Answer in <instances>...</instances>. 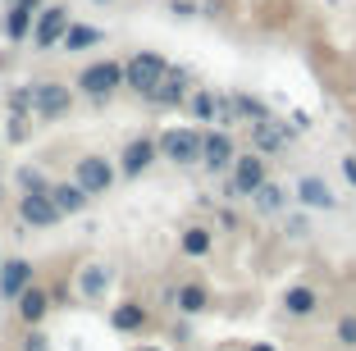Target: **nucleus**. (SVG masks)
Returning a JSON list of instances; mask_svg holds the SVG:
<instances>
[{
  "label": "nucleus",
  "instance_id": "9b49d317",
  "mask_svg": "<svg viewBox=\"0 0 356 351\" xmlns=\"http://www.w3.org/2000/svg\"><path fill=\"white\" fill-rule=\"evenodd\" d=\"M19 224L46 233V228L64 224V215H60V206L51 201V192H19Z\"/></svg>",
  "mask_w": 356,
  "mask_h": 351
},
{
  "label": "nucleus",
  "instance_id": "b1692460",
  "mask_svg": "<svg viewBox=\"0 0 356 351\" xmlns=\"http://www.w3.org/2000/svg\"><path fill=\"white\" fill-rule=\"evenodd\" d=\"M101 42H105V28H96V23H83V19H74V23H69V32H64L60 51H69V55H83V51H96Z\"/></svg>",
  "mask_w": 356,
  "mask_h": 351
},
{
  "label": "nucleus",
  "instance_id": "ea45409f",
  "mask_svg": "<svg viewBox=\"0 0 356 351\" xmlns=\"http://www.w3.org/2000/svg\"><path fill=\"white\" fill-rule=\"evenodd\" d=\"M137 351H165V347H137Z\"/></svg>",
  "mask_w": 356,
  "mask_h": 351
},
{
  "label": "nucleus",
  "instance_id": "f8f14e48",
  "mask_svg": "<svg viewBox=\"0 0 356 351\" xmlns=\"http://www.w3.org/2000/svg\"><path fill=\"white\" fill-rule=\"evenodd\" d=\"M233 160H238V142H233V133H224V128H206V137H201V165H206L210 174H229Z\"/></svg>",
  "mask_w": 356,
  "mask_h": 351
},
{
  "label": "nucleus",
  "instance_id": "4468645a",
  "mask_svg": "<svg viewBox=\"0 0 356 351\" xmlns=\"http://www.w3.org/2000/svg\"><path fill=\"white\" fill-rule=\"evenodd\" d=\"M215 242H220L215 224L192 219V224L178 228V256H183V260H210V256H215Z\"/></svg>",
  "mask_w": 356,
  "mask_h": 351
},
{
  "label": "nucleus",
  "instance_id": "79ce46f5",
  "mask_svg": "<svg viewBox=\"0 0 356 351\" xmlns=\"http://www.w3.org/2000/svg\"><path fill=\"white\" fill-rule=\"evenodd\" d=\"M5 5H14V0H5Z\"/></svg>",
  "mask_w": 356,
  "mask_h": 351
},
{
  "label": "nucleus",
  "instance_id": "f3484780",
  "mask_svg": "<svg viewBox=\"0 0 356 351\" xmlns=\"http://www.w3.org/2000/svg\"><path fill=\"white\" fill-rule=\"evenodd\" d=\"M28 283H37V269L28 256H5L0 260V301H14Z\"/></svg>",
  "mask_w": 356,
  "mask_h": 351
},
{
  "label": "nucleus",
  "instance_id": "20e7f679",
  "mask_svg": "<svg viewBox=\"0 0 356 351\" xmlns=\"http://www.w3.org/2000/svg\"><path fill=\"white\" fill-rule=\"evenodd\" d=\"M169 73V60L160 51H133L124 60V92H133V96H142L147 101L151 92L160 87V78Z\"/></svg>",
  "mask_w": 356,
  "mask_h": 351
},
{
  "label": "nucleus",
  "instance_id": "cd10ccee",
  "mask_svg": "<svg viewBox=\"0 0 356 351\" xmlns=\"http://www.w3.org/2000/svg\"><path fill=\"white\" fill-rule=\"evenodd\" d=\"M14 183H19V192H51V183H55V178H46L42 169H32V165H23L19 174H14Z\"/></svg>",
  "mask_w": 356,
  "mask_h": 351
},
{
  "label": "nucleus",
  "instance_id": "412c9836",
  "mask_svg": "<svg viewBox=\"0 0 356 351\" xmlns=\"http://www.w3.org/2000/svg\"><path fill=\"white\" fill-rule=\"evenodd\" d=\"M110 329L115 333H147L151 310L142 306V301H119V306H110Z\"/></svg>",
  "mask_w": 356,
  "mask_h": 351
},
{
  "label": "nucleus",
  "instance_id": "c756f323",
  "mask_svg": "<svg viewBox=\"0 0 356 351\" xmlns=\"http://www.w3.org/2000/svg\"><path fill=\"white\" fill-rule=\"evenodd\" d=\"M334 342L343 351H356V315H338V324H334Z\"/></svg>",
  "mask_w": 356,
  "mask_h": 351
},
{
  "label": "nucleus",
  "instance_id": "0eeeda50",
  "mask_svg": "<svg viewBox=\"0 0 356 351\" xmlns=\"http://www.w3.org/2000/svg\"><path fill=\"white\" fill-rule=\"evenodd\" d=\"M115 178H119V165H115V160H105V155H96V151H87V155H78V160H74V183L83 187L92 201L96 197H110Z\"/></svg>",
  "mask_w": 356,
  "mask_h": 351
},
{
  "label": "nucleus",
  "instance_id": "a878e982",
  "mask_svg": "<svg viewBox=\"0 0 356 351\" xmlns=\"http://www.w3.org/2000/svg\"><path fill=\"white\" fill-rule=\"evenodd\" d=\"M183 105H188V114L197 124H210V119H215V87H192Z\"/></svg>",
  "mask_w": 356,
  "mask_h": 351
},
{
  "label": "nucleus",
  "instance_id": "37998d69",
  "mask_svg": "<svg viewBox=\"0 0 356 351\" xmlns=\"http://www.w3.org/2000/svg\"><path fill=\"white\" fill-rule=\"evenodd\" d=\"M0 260H5V251H0Z\"/></svg>",
  "mask_w": 356,
  "mask_h": 351
},
{
  "label": "nucleus",
  "instance_id": "f03ea898",
  "mask_svg": "<svg viewBox=\"0 0 356 351\" xmlns=\"http://www.w3.org/2000/svg\"><path fill=\"white\" fill-rule=\"evenodd\" d=\"M74 92L78 96H87V101H110L115 92H124V60H92V64H83L78 69V78H74Z\"/></svg>",
  "mask_w": 356,
  "mask_h": 351
},
{
  "label": "nucleus",
  "instance_id": "473e14b6",
  "mask_svg": "<svg viewBox=\"0 0 356 351\" xmlns=\"http://www.w3.org/2000/svg\"><path fill=\"white\" fill-rule=\"evenodd\" d=\"M19 351H51V338H46L42 329H28L23 342H19Z\"/></svg>",
  "mask_w": 356,
  "mask_h": 351
},
{
  "label": "nucleus",
  "instance_id": "a211bd4d",
  "mask_svg": "<svg viewBox=\"0 0 356 351\" xmlns=\"http://www.w3.org/2000/svg\"><path fill=\"white\" fill-rule=\"evenodd\" d=\"M110 283H115V274H110L105 260H87V265L78 269V297H83L87 306H101L105 292H110Z\"/></svg>",
  "mask_w": 356,
  "mask_h": 351
},
{
  "label": "nucleus",
  "instance_id": "aec40b11",
  "mask_svg": "<svg viewBox=\"0 0 356 351\" xmlns=\"http://www.w3.org/2000/svg\"><path fill=\"white\" fill-rule=\"evenodd\" d=\"M288 206H293V192H288L283 183H274V178H265V183L252 192V210H256V215H265V219L283 215Z\"/></svg>",
  "mask_w": 356,
  "mask_h": 351
},
{
  "label": "nucleus",
  "instance_id": "393cba45",
  "mask_svg": "<svg viewBox=\"0 0 356 351\" xmlns=\"http://www.w3.org/2000/svg\"><path fill=\"white\" fill-rule=\"evenodd\" d=\"M233 105H238L242 128H247V124H261V119H270V114H274V110H270V105H265L256 92H233Z\"/></svg>",
  "mask_w": 356,
  "mask_h": 351
},
{
  "label": "nucleus",
  "instance_id": "6e6552de",
  "mask_svg": "<svg viewBox=\"0 0 356 351\" xmlns=\"http://www.w3.org/2000/svg\"><path fill=\"white\" fill-rule=\"evenodd\" d=\"M297 137V128L288 124V119H279V114H270V119H261V124H247V146L261 155H279L288 151V142Z\"/></svg>",
  "mask_w": 356,
  "mask_h": 351
},
{
  "label": "nucleus",
  "instance_id": "72a5a7b5",
  "mask_svg": "<svg viewBox=\"0 0 356 351\" xmlns=\"http://www.w3.org/2000/svg\"><path fill=\"white\" fill-rule=\"evenodd\" d=\"M28 137V114H10V142H23Z\"/></svg>",
  "mask_w": 356,
  "mask_h": 351
},
{
  "label": "nucleus",
  "instance_id": "4be33fe9",
  "mask_svg": "<svg viewBox=\"0 0 356 351\" xmlns=\"http://www.w3.org/2000/svg\"><path fill=\"white\" fill-rule=\"evenodd\" d=\"M174 310H178V315H206V310H210V288L197 283V279H183L174 288Z\"/></svg>",
  "mask_w": 356,
  "mask_h": 351
},
{
  "label": "nucleus",
  "instance_id": "7c9ffc66",
  "mask_svg": "<svg viewBox=\"0 0 356 351\" xmlns=\"http://www.w3.org/2000/svg\"><path fill=\"white\" fill-rule=\"evenodd\" d=\"M5 105H10V114H32V83L28 87H14V92L5 96Z\"/></svg>",
  "mask_w": 356,
  "mask_h": 351
},
{
  "label": "nucleus",
  "instance_id": "2f4dec72",
  "mask_svg": "<svg viewBox=\"0 0 356 351\" xmlns=\"http://www.w3.org/2000/svg\"><path fill=\"white\" fill-rule=\"evenodd\" d=\"M165 14H174L178 23H188V19H197V14H201V5H197V0H169Z\"/></svg>",
  "mask_w": 356,
  "mask_h": 351
},
{
  "label": "nucleus",
  "instance_id": "bb28decb",
  "mask_svg": "<svg viewBox=\"0 0 356 351\" xmlns=\"http://www.w3.org/2000/svg\"><path fill=\"white\" fill-rule=\"evenodd\" d=\"M210 128H224V133L242 128L238 105H233V92H215V119H210Z\"/></svg>",
  "mask_w": 356,
  "mask_h": 351
},
{
  "label": "nucleus",
  "instance_id": "5701e85b",
  "mask_svg": "<svg viewBox=\"0 0 356 351\" xmlns=\"http://www.w3.org/2000/svg\"><path fill=\"white\" fill-rule=\"evenodd\" d=\"M51 201L60 206L64 219H69V215H83V210L92 206V197H87V192L74 183V178H55V183H51Z\"/></svg>",
  "mask_w": 356,
  "mask_h": 351
},
{
  "label": "nucleus",
  "instance_id": "9d476101",
  "mask_svg": "<svg viewBox=\"0 0 356 351\" xmlns=\"http://www.w3.org/2000/svg\"><path fill=\"white\" fill-rule=\"evenodd\" d=\"M293 201L302 210H315V215H320V210H325V215L343 210V197H338L320 174H302V178H297V183H293Z\"/></svg>",
  "mask_w": 356,
  "mask_h": 351
},
{
  "label": "nucleus",
  "instance_id": "a19ab883",
  "mask_svg": "<svg viewBox=\"0 0 356 351\" xmlns=\"http://www.w3.org/2000/svg\"><path fill=\"white\" fill-rule=\"evenodd\" d=\"M0 146H5V133H0Z\"/></svg>",
  "mask_w": 356,
  "mask_h": 351
},
{
  "label": "nucleus",
  "instance_id": "dca6fc26",
  "mask_svg": "<svg viewBox=\"0 0 356 351\" xmlns=\"http://www.w3.org/2000/svg\"><path fill=\"white\" fill-rule=\"evenodd\" d=\"M279 306H283V315H288V320H311V315H320L325 297H320L311 283H288V288H283V297H279Z\"/></svg>",
  "mask_w": 356,
  "mask_h": 351
},
{
  "label": "nucleus",
  "instance_id": "423d86ee",
  "mask_svg": "<svg viewBox=\"0 0 356 351\" xmlns=\"http://www.w3.org/2000/svg\"><path fill=\"white\" fill-rule=\"evenodd\" d=\"M78 92L60 78H42V83H32V114L42 119V124H60L64 114L74 110Z\"/></svg>",
  "mask_w": 356,
  "mask_h": 351
},
{
  "label": "nucleus",
  "instance_id": "6ab92c4d",
  "mask_svg": "<svg viewBox=\"0 0 356 351\" xmlns=\"http://www.w3.org/2000/svg\"><path fill=\"white\" fill-rule=\"evenodd\" d=\"M32 19H37V10H32L28 0H14V5H5V14H0V37L5 42H28L32 37Z\"/></svg>",
  "mask_w": 356,
  "mask_h": 351
},
{
  "label": "nucleus",
  "instance_id": "e433bc0d",
  "mask_svg": "<svg viewBox=\"0 0 356 351\" xmlns=\"http://www.w3.org/2000/svg\"><path fill=\"white\" fill-rule=\"evenodd\" d=\"M293 128H297V133H306V128H311V114H306V110H293Z\"/></svg>",
  "mask_w": 356,
  "mask_h": 351
},
{
  "label": "nucleus",
  "instance_id": "2eb2a0df",
  "mask_svg": "<svg viewBox=\"0 0 356 351\" xmlns=\"http://www.w3.org/2000/svg\"><path fill=\"white\" fill-rule=\"evenodd\" d=\"M192 92V73L188 69H178V64H169V73L160 78V87L147 96V105H156V110H178V105L188 101Z\"/></svg>",
  "mask_w": 356,
  "mask_h": 351
},
{
  "label": "nucleus",
  "instance_id": "c85d7f7f",
  "mask_svg": "<svg viewBox=\"0 0 356 351\" xmlns=\"http://www.w3.org/2000/svg\"><path fill=\"white\" fill-rule=\"evenodd\" d=\"M283 228H288V238H293V242L311 238V219H306L302 210H283Z\"/></svg>",
  "mask_w": 356,
  "mask_h": 351
},
{
  "label": "nucleus",
  "instance_id": "ddd939ff",
  "mask_svg": "<svg viewBox=\"0 0 356 351\" xmlns=\"http://www.w3.org/2000/svg\"><path fill=\"white\" fill-rule=\"evenodd\" d=\"M55 310L51 301V288H42V283H28V288L14 297V315H19L23 329H42V320Z\"/></svg>",
  "mask_w": 356,
  "mask_h": 351
},
{
  "label": "nucleus",
  "instance_id": "58836bf2",
  "mask_svg": "<svg viewBox=\"0 0 356 351\" xmlns=\"http://www.w3.org/2000/svg\"><path fill=\"white\" fill-rule=\"evenodd\" d=\"M92 5H96V10H110V5H115V0H92Z\"/></svg>",
  "mask_w": 356,
  "mask_h": 351
},
{
  "label": "nucleus",
  "instance_id": "f257e3e1",
  "mask_svg": "<svg viewBox=\"0 0 356 351\" xmlns=\"http://www.w3.org/2000/svg\"><path fill=\"white\" fill-rule=\"evenodd\" d=\"M201 137H206L201 124H174V128H165V133H156L160 160L174 165V169H197L201 165Z\"/></svg>",
  "mask_w": 356,
  "mask_h": 351
},
{
  "label": "nucleus",
  "instance_id": "4c0bfd02",
  "mask_svg": "<svg viewBox=\"0 0 356 351\" xmlns=\"http://www.w3.org/2000/svg\"><path fill=\"white\" fill-rule=\"evenodd\" d=\"M247 351H274V347H270V342H252V347H247Z\"/></svg>",
  "mask_w": 356,
  "mask_h": 351
},
{
  "label": "nucleus",
  "instance_id": "1a4fd4ad",
  "mask_svg": "<svg viewBox=\"0 0 356 351\" xmlns=\"http://www.w3.org/2000/svg\"><path fill=\"white\" fill-rule=\"evenodd\" d=\"M156 165H160V146H156L151 133L128 137L124 151H119V178H142V174H151Z\"/></svg>",
  "mask_w": 356,
  "mask_h": 351
},
{
  "label": "nucleus",
  "instance_id": "f704fd0d",
  "mask_svg": "<svg viewBox=\"0 0 356 351\" xmlns=\"http://www.w3.org/2000/svg\"><path fill=\"white\" fill-rule=\"evenodd\" d=\"M215 219H220V228H224V233H238V215H233L229 206H220V210H215Z\"/></svg>",
  "mask_w": 356,
  "mask_h": 351
},
{
  "label": "nucleus",
  "instance_id": "c9c22d12",
  "mask_svg": "<svg viewBox=\"0 0 356 351\" xmlns=\"http://www.w3.org/2000/svg\"><path fill=\"white\" fill-rule=\"evenodd\" d=\"M338 169H343L347 187H356V155H343V160H338Z\"/></svg>",
  "mask_w": 356,
  "mask_h": 351
},
{
  "label": "nucleus",
  "instance_id": "7ed1b4c3",
  "mask_svg": "<svg viewBox=\"0 0 356 351\" xmlns=\"http://www.w3.org/2000/svg\"><path fill=\"white\" fill-rule=\"evenodd\" d=\"M270 178V155H261V151H238V160H233V169H229V178H224V197L229 201H252V192Z\"/></svg>",
  "mask_w": 356,
  "mask_h": 351
},
{
  "label": "nucleus",
  "instance_id": "39448f33",
  "mask_svg": "<svg viewBox=\"0 0 356 351\" xmlns=\"http://www.w3.org/2000/svg\"><path fill=\"white\" fill-rule=\"evenodd\" d=\"M69 23H74V10L60 5V0H46L42 10H37V19H32V37H28L32 51H60Z\"/></svg>",
  "mask_w": 356,
  "mask_h": 351
}]
</instances>
